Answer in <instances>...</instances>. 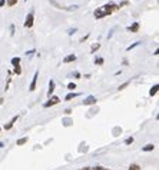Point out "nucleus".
<instances>
[{
  "instance_id": "473e14b6",
  "label": "nucleus",
  "mask_w": 159,
  "mask_h": 170,
  "mask_svg": "<svg viewBox=\"0 0 159 170\" xmlns=\"http://www.w3.org/2000/svg\"><path fill=\"white\" fill-rule=\"evenodd\" d=\"M0 131H1V127H0Z\"/></svg>"
},
{
  "instance_id": "4468645a",
  "label": "nucleus",
  "mask_w": 159,
  "mask_h": 170,
  "mask_svg": "<svg viewBox=\"0 0 159 170\" xmlns=\"http://www.w3.org/2000/svg\"><path fill=\"white\" fill-rule=\"evenodd\" d=\"M129 170H142V167H141L138 163H132V165L129 166Z\"/></svg>"
},
{
  "instance_id": "6ab92c4d",
  "label": "nucleus",
  "mask_w": 159,
  "mask_h": 170,
  "mask_svg": "<svg viewBox=\"0 0 159 170\" xmlns=\"http://www.w3.org/2000/svg\"><path fill=\"white\" fill-rule=\"evenodd\" d=\"M68 89H69V90H72V91H73V90H75V89H76V85H75V83H69V85H68Z\"/></svg>"
},
{
  "instance_id": "9d476101",
  "label": "nucleus",
  "mask_w": 159,
  "mask_h": 170,
  "mask_svg": "<svg viewBox=\"0 0 159 170\" xmlns=\"http://www.w3.org/2000/svg\"><path fill=\"white\" fill-rule=\"evenodd\" d=\"M78 96H79V93H73V91H72V93L66 94L65 100H66V102H70V100H73V99H75V97H78Z\"/></svg>"
},
{
  "instance_id": "7c9ffc66",
  "label": "nucleus",
  "mask_w": 159,
  "mask_h": 170,
  "mask_svg": "<svg viewBox=\"0 0 159 170\" xmlns=\"http://www.w3.org/2000/svg\"><path fill=\"white\" fill-rule=\"evenodd\" d=\"M1 147H4V144H3V143L0 142V149H1Z\"/></svg>"
},
{
  "instance_id": "dca6fc26",
  "label": "nucleus",
  "mask_w": 159,
  "mask_h": 170,
  "mask_svg": "<svg viewBox=\"0 0 159 170\" xmlns=\"http://www.w3.org/2000/svg\"><path fill=\"white\" fill-rule=\"evenodd\" d=\"M6 3H7V6H9V7H13V6L17 3V0H6Z\"/></svg>"
},
{
  "instance_id": "f8f14e48",
  "label": "nucleus",
  "mask_w": 159,
  "mask_h": 170,
  "mask_svg": "<svg viewBox=\"0 0 159 170\" xmlns=\"http://www.w3.org/2000/svg\"><path fill=\"white\" fill-rule=\"evenodd\" d=\"M27 140H29V137H27V136H25V137L19 139V140L16 142V144H17V146H23L25 143H27Z\"/></svg>"
},
{
  "instance_id": "5701e85b",
  "label": "nucleus",
  "mask_w": 159,
  "mask_h": 170,
  "mask_svg": "<svg viewBox=\"0 0 159 170\" xmlns=\"http://www.w3.org/2000/svg\"><path fill=\"white\" fill-rule=\"evenodd\" d=\"M95 63H96V64H103V59H102V57H98V59L95 60Z\"/></svg>"
},
{
  "instance_id": "2f4dec72",
  "label": "nucleus",
  "mask_w": 159,
  "mask_h": 170,
  "mask_svg": "<svg viewBox=\"0 0 159 170\" xmlns=\"http://www.w3.org/2000/svg\"><path fill=\"white\" fill-rule=\"evenodd\" d=\"M102 170H111V169H105V167H103V169H102Z\"/></svg>"
},
{
  "instance_id": "cd10ccee",
  "label": "nucleus",
  "mask_w": 159,
  "mask_h": 170,
  "mask_svg": "<svg viewBox=\"0 0 159 170\" xmlns=\"http://www.w3.org/2000/svg\"><path fill=\"white\" fill-rule=\"evenodd\" d=\"M65 113H66V114H70V113H72V109H66Z\"/></svg>"
},
{
  "instance_id": "1a4fd4ad",
  "label": "nucleus",
  "mask_w": 159,
  "mask_h": 170,
  "mask_svg": "<svg viewBox=\"0 0 159 170\" xmlns=\"http://www.w3.org/2000/svg\"><path fill=\"white\" fill-rule=\"evenodd\" d=\"M16 120H17V116H14V117H13V119H12L7 125H4V130H10V129L13 127V125H14V122H16Z\"/></svg>"
},
{
  "instance_id": "c756f323",
  "label": "nucleus",
  "mask_w": 159,
  "mask_h": 170,
  "mask_svg": "<svg viewBox=\"0 0 159 170\" xmlns=\"http://www.w3.org/2000/svg\"><path fill=\"white\" fill-rule=\"evenodd\" d=\"M82 170H92V167H83Z\"/></svg>"
},
{
  "instance_id": "f3484780",
  "label": "nucleus",
  "mask_w": 159,
  "mask_h": 170,
  "mask_svg": "<svg viewBox=\"0 0 159 170\" xmlns=\"http://www.w3.org/2000/svg\"><path fill=\"white\" fill-rule=\"evenodd\" d=\"M14 73H16V75H22V69H20V64H19V66H14Z\"/></svg>"
},
{
  "instance_id": "0eeeda50",
  "label": "nucleus",
  "mask_w": 159,
  "mask_h": 170,
  "mask_svg": "<svg viewBox=\"0 0 159 170\" xmlns=\"http://www.w3.org/2000/svg\"><path fill=\"white\" fill-rule=\"evenodd\" d=\"M154 150H155V144L154 143H149V144L142 147V152H154Z\"/></svg>"
},
{
  "instance_id": "ddd939ff",
  "label": "nucleus",
  "mask_w": 159,
  "mask_h": 170,
  "mask_svg": "<svg viewBox=\"0 0 159 170\" xmlns=\"http://www.w3.org/2000/svg\"><path fill=\"white\" fill-rule=\"evenodd\" d=\"M158 89H159V85H155L151 87V90H149V96H155L156 93H158Z\"/></svg>"
},
{
  "instance_id": "393cba45",
  "label": "nucleus",
  "mask_w": 159,
  "mask_h": 170,
  "mask_svg": "<svg viewBox=\"0 0 159 170\" xmlns=\"http://www.w3.org/2000/svg\"><path fill=\"white\" fill-rule=\"evenodd\" d=\"M10 35H12V36L14 35V26H13V24L10 26Z\"/></svg>"
},
{
  "instance_id": "4be33fe9",
  "label": "nucleus",
  "mask_w": 159,
  "mask_h": 170,
  "mask_svg": "<svg viewBox=\"0 0 159 170\" xmlns=\"http://www.w3.org/2000/svg\"><path fill=\"white\" fill-rule=\"evenodd\" d=\"M99 47H100V44H99V43H96V44H93V46H92V53H93L95 50H98Z\"/></svg>"
},
{
  "instance_id": "c85d7f7f",
  "label": "nucleus",
  "mask_w": 159,
  "mask_h": 170,
  "mask_svg": "<svg viewBox=\"0 0 159 170\" xmlns=\"http://www.w3.org/2000/svg\"><path fill=\"white\" fill-rule=\"evenodd\" d=\"M1 6H4V0H0V7Z\"/></svg>"
},
{
  "instance_id": "20e7f679",
  "label": "nucleus",
  "mask_w": 159,
  "mask_h": 170,
  "mask_svg": "<svg viewBox=\"0 0 159 170\" xmlns=\"http://www.w3.org/2000/svg\"><path fill=\"white\" fill-rule=\"evenodd\" d=\"M96 102H98V99H96L95 96H87V97L83 100V104H85V106H92V104H96Z\"/></svg>"
},
{
  "instance_id": "f257e3e1",
  "label": "nucleus",
  "mask_w": 159,
  "mask_h": 170,
  "mask_svg": "<svg viewBox=\"0 0 159 170\" xmlns=\"http://www.w3.org/2000/svg\"><path fill=\"white\" fill-rule=\"evenodd\" d=\"M60 102V99L57 97V96H50L49 97V100L43 104V107H50V106H55V104H57Z\"/></svg>"
},
{
  "instance_id": "a878e982",
  "label": "nucleus",
  "mask_w": 159,
  "mask_h": 170,
  "mask_svg": "<svg viewBox=\"0 0 159 170\" xmlns=\"http://www.w3.org/2000/svg\"><path fill=\"white\" fill-rule=\"evenodd\" d=\"M68 33H69V35H73V33H76V29H70Z\"/></svg>"
},
{
  "instance_id": "aec40b11",
  "label": "nucleus",
  "mask_w": 159,
  "mask_h": 170,
  "mask_svg": "<svg viewBox=\"0 0 159 170\" xmlns=\"http://www.w3.org/2000/svg\"><path fill=\"white\" fill-rule=\"evenodd\" d=\"M138 44H139V42L133 43V44H132V46H129V47H126V51H129V50H132V49H133V47H136V46H138Z\"/></svg>"
},
{
  "instance_id": "f03ea898",
  "label": "nucleus",
  "mask_w": 159,
  "mask_h": 170,
  "mask_svg": "<svg viewBox=\"0 0 159 170\" xmlns=\"http://www.w3.org/2000/svg\"><path fill=\"white\" fill-rule=\"evenodd\" d=\"M93 14H95V17H96V19H102V17L108 16V13H106V10H105L103 7H99V9H96Z\"/></svg>"
},
{
  "instance_id": "423d86ee",
  "label": "nucleus",
  "mask_w": 159,
  "mask_h": 170,
  "mask_svg": "<svg viewBox=\"0 0 159 170\" xmlns=\"http://www.w3.org/2000/svg\"><path fill=\"white\" fill-rule=\"evenodd\" d=\"M55 86H56L55 80H50V82H49V90H47V97H50V96L53 94V91H55Z\"/></svg>"
},
{
  "instance_id": "2eb2a0df",
  "label": "nucleus",
  "mask_w": 159,
  "mask_h": 170,
  "mask_svg": "<svg viewBox=\"0 0 159 170\" xmlns=\"http://www.w3.org/2000/svg\"><path fill=\"white\" fill-rule=\"evenodd\" d=\"M12 64L13 66H19L20 64V57H13L12 59Z\"/></svg>"
},
{
  "instance_id": "9b49d317",
  "label": "nucleus",
  "mask_w": 159,
  "mask_h": 170,
  "mask_svg": "<svg viewBox=\"0 0 159 170\" xmlns=\"http://www.w3.org/2000/svg\"><path fill=\"white\" fill-rule=\"evenodd\" d=\"M128 30H129V32H132V33H136V32L139 30V23H133V24H132Z\"/></svg>"
},
{
  "instance_id": "6e6552de",
  "label": "nucleus",
  "mask_w": 159,
  "mask_h": 170,
  "mask_svg": "<svg viewBox=\"0 0 159 170\" xmlns=\"http://www.w3.org/2000/svg\"><path fill=\"white\" fill-rule=\"evenodd\" d=\"M76 60V54H69L63 59V63H70V62H75Z\"/></svg>"
},
{
  "instance_id": "7ed1b4c3",
  "label": "nucleus",
  "mask_w": 159,
  "mask_h": 170,
  "mask_svg": "<svg viewBox=\"0 0 159 170\" xmlns=\"http://www.w3.org/2000/svg\"><path fill=\"white\" fill-rule=\"evenodd\" d=\"M33 26V13H29L26 16V20H25V27L26 29H30Z\"/></svg>"
},
{
  "instance_id": "39448f33",
  "label": "nucleus",
  "mask_w": 159,
  "mask_h": 170,
  "mask_svg": "<svg viewBox=\"0 0 159 170\" xmlns=\"http://www.w3.org/2000/svg\"><path fill=\"white\" fill-rule=\"evenodd\" d=\"M38 77H39V72H36V73H35V76H33V79H32V83H30V87H29V90H30V91H35V90H36Z\"/></svg>"
},
{
  "instance_id": "412c9836",
  "label": "nucleus",
  "mask_w": 159,
  "mask_h": 170,
  "mask_svg": "<svg viewBox=\"0 0 159 170\" xmlns=\"http://www.w3.org/2000/svg\"><path fill=\"white\" fill-rule=\"evenodd\" d=\"M128 86H129V82H126V83H123V85H120V86H119V89H118V90H123V89H126Z\"/></svg>"
},
{
  "instance_id": "bb28decb",
  "label": "nucleus",
  "mask_w": 159,
  "mask_h": 170,
  "mask_svg": "<svg viewBox=\"0 0 159 170\" xmlns=\"http://www.w3.org/2000/svg\"><path fill=\"white\" fill-rule=\"evenodd\" d=\"M103 167L102 166H96V167H92V170H102Z\"/></svg>"
},
{
  "instance_id": "a211bd4d",
  "label": "nucleus",
  "mask_w": 159,
  "mask_h": 170,
  "mask_svg": "<svg viewBox=\"0 0 159 170\" xmlns=\"http://www.w3.org/2000/svg\"><path fill=\"white\" fill-rule=\"evenodd\" d=\"M133 140H135V139L130 136V137H128V139L125 140V144H132V143H133Z\"/></svg>"
},
{
  "instance_id": "b1692460",
  "label": "nucleus",
  "mask_w": 159,
  "mask_h": 170,
  "mask_svg": "<svg viewBox=\"0 0 159 170\" xmlns=\"http://www.w3.org/2000/svg\"><path fill=\"white\" fill-rule=\"evenodd\" d=\"M73 77L75 79H80V73L79 72H73Z\"/></svg>"
}]
</instances>
